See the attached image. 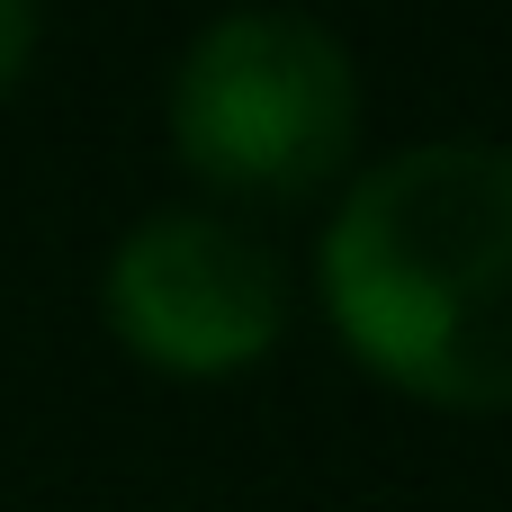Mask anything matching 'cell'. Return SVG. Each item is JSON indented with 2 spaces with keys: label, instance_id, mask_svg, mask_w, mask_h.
I'll return each instance as SVG.
<instances>
[{
  "label": "cell",
  "instance_id": "cell-1",
  "mask_svg": "<svg viewBox=\"0 0 512 512\" xmlns=\"http://www.w3.org/2000/svg\"><path fill=\"white\" fill-rule=\"evenodd\" d=\"M324 297L387 387L459 414L512 405V153L414 144L378 162L324 234Z\"/></svg>",
  "mask_w": 512,
  "mask_h": 512
},
{
  "label": "cell",
  "instance_id": "cell-2",
  "mask_svg": "<svg viewBox=\"0 0 512 512\" xmlns=\"http://www.w3.org/2000/svg\"><path fill=\"white\" fill-rule=\"evenodd\" d=\"M360 72L324 18L234 9L198 27L171 72V144L198 180L243 198H297L351 162Z\"/></svg>",
  "mask_w": 512,
  "mask_h": 512
},
{
  "label": "cell",
  "instance_id": "cell-3",
  "mask_svg": "<svg viewBox=\"0 0 512 512\" xmlns=\"http://www.w3.org/2000/svg\"><path fill=\"white\" fill-rule=\"evenodd\" d=\"M108 324L171 378H234L288 333V270L261 234L171 207L108 252Z\"/></svg>",
  "mask_w": 512,
  "mask_h": 512
},
{
  "label": "cell",
  "instance_id": "cell-4",
  "mask_svg": "<svg viewBox=\"0 0 512 512\" xmlns=\"http://www.w3.org/2000/svg\"><path fill=\"white\" fill-rule=\"evenodd\" d=\"M27 54H36V9L27 0H0V90L27 72Z\"/></svg>",
  "mask_w": 512,
  "mask_h": 512
}]
</instances>
